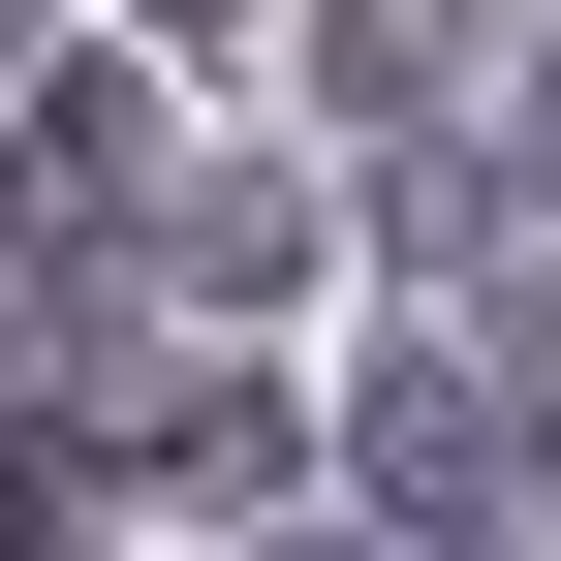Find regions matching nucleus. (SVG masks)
I'll return each instance as SVG.
<instances>
[{"label": "nucleus", "mask_w": 561, "mask_h": 561, "mask_svg": "<svg viewBox=\"0 0 561 561\" xmlns=\"http://www.w3.org/2000/svg\"><path fill=\"white\" fill-rule=\"evenodd\" d=\"M343 437H375V500H468V437H500V405H468V343H375V405H343Z\"/></svg>", "instance_id": "1"}]
</instances>
